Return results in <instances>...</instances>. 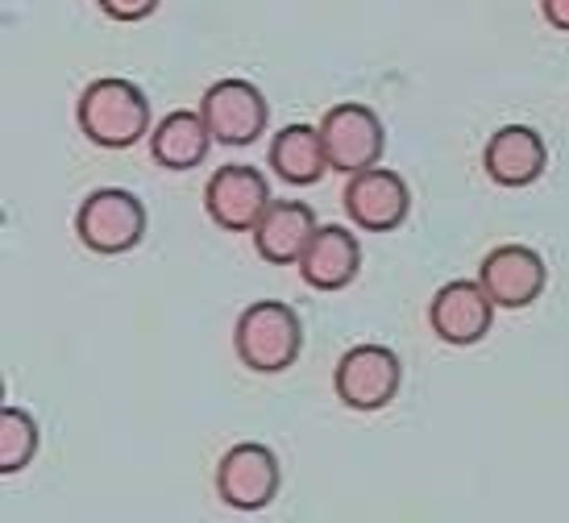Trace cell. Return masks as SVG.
<instances>
[{"label": "cell", "mask_w": 569, "mask_h": 523, "mask_svg": "<svg viewBox=\"0 0 569 523\" xmlns=\"http://www.w3.org/2000/svg\"><path fill=\"white\" fill-rule=\"evenodd\" d=\"M100 9H104L112 21H138V17L159 13V0H142V4H117V0H104Z\"/></svg>", "instance_id": "ac0fdd59"}, {"label": "cell", "mask_w": 569, "mask_h": 523, "mask_svg": "<svg viewBox=\"0 0 569 523\" xmlns=\"http://www.w3.org/2000/svg\"><path fill=\"white\" fill-rule=\"evenodd\" d=\"M549 283V266L528 245H499L482 262V291L495 308H528Z\"/></svg>", "instance_id": "30bf717a"}, {"label": "cell", "mask_w": 569, "mask_h": 523, "mask_svg": "<svg viewBox=\"0 0 569 523\" xmlns=\"http://www.w3.org/2000/svg\"><path fill=\"white\" fill-rule=\"evenodd\" d=\"M270 167L274 174L291 183V188H312L325 179L329 159H325V142H320V129L312 125H287L274 133L270 142Z\"/></svg>", "instance_id": "2e32d148"}, {"label": "cell", "mask_w": 569, "mask_h": 523, "mask_svg": "<svg viewBox=\"0 0 569 523\" xmlns=\"http://www.w3.org/2000/svg\"><path fill=\"white\" fill-rule=\"evenodd\" d=\"M76 121H80L83 138L100 150H129L142 142L150 129V100L129 80H96L83 88Z\"/></svg>", "instance_id": "6da1fadb"}, {"label": "cell", "mask_w": 569, "mask_h": 523, "mask_svg": "<svg viewBox=\"0 0 569 523\" xmlns=\"http://www.w3.org/2000/svg\"><path fill=\"white\" fill-rule=\"evenodd\" d=\"M545 13L553 17L557 26H566V4H545Z\"/></svg>", "instance_id": "d6986e66"}, {"label": "cell", "mask_w": 569, "mask_h": 523, "mask_svg": "<svg viewBox=\"0 0 569 523\" xmlns=\"http://www.w3.org/2000/svg\"><path fill=\"white\" fill-rule=\"evenodd\" d=\"M233 349L253 374H283L300 362L303 349V320L291 303L258 300L238 316Z\"/></svg>", "instance_id": "7a4b0ae2"}, {"label": "cell", "mask_w": 569, "mask_h": 523, "mask_svg": "<svg viewBox=\"0 0 569 523\" xmlns=\"http://www.w3.org/2000/svg\"><path fill=\"white\" fill-rule=\"evenodd\" d=\"M38 453V424L30 412L21 408H4L0 412V474H17L26 470Z\"/></svg>", "instance_id": "e0dca14e"}, {"label": "cell", "mask_w": 569, "mask_h": 523, "mask_svg": "<svg viewBox=\"0 0 569 523\" xmlns=\"http://www.w3.org/2000/svg\"><path fill=\"white\" fill-rule=\"evenodd\" d=\"M320 142H325V159L332 171L362 174L375 171V162H382L387 129H382L379 112L366 104H337L320 121Z\"/></svg>", "instance_id": "5b68a950"}, {"label": "cell", "mask_w": 569, "mask_h": 523, "mask_svg": "<svg viewBox=\"0 0 569 523\" xmlns=\"http://www.w3.org/2000/svg\"><path fill=\"white\" fill-rule=\"evenodd\" d=\"M279 486H283V470L267 444H233L217 465V494L238 511H262L267 503H274Z\"/></svg>", "instance_id": "52a82bcc"}, {"label": "cell", "mask_w": 569, "mask_h": 523, "mask_svg": "<svg viewBox=\"0 0 569 523\" xmlns=\"http://www.w3.org/2000/svg\"><path fill=\"white\" fill-rule=\"evenodd\" d=\"M76 233L100 258L129 254L146 238V204L126 188H100L76 212Z\"/></svg>", "instance_id": "3957f363"}, {"label": "cell", "mask_w": 569, "mask_h": 523, "mask_svg": "<svg viewBox=\"0 0 569 523\" xmlns=\"http://www.w3.org/2000/svg\"><path fill=\"white\" fill-rule=\"evenodd\" d=\"M208 145H212V133H208L204 117L179 109V112H167L159 125H154L150 159L159 162V167H167V171H196L208 159Z\"/></svg>", "instance_id": "9a60e30c"}, {"label": "cell", "mask_w": 569, "mask_h": 523, "mask_svg": "<svg viewBox=\"0 0 569 523\" xmlns=\"http://www.w3.org/2000/svg\"><path fill=\"white\" fill-rule=\"evenodd\" d=\"M204 208L212 224H221L229 233H253V224L262 221V212L270 208V188L267 174L253 167H221L208 179L204 188Z\"/></svg>", "instance_id": "ba28073f"}, {"label": "cell", "mask_w": 569, "mask_h": 523, "mask_svg": "<svg viewBox=\"0 0 569 523\" xmlns=\"http://www.w3.org/2000/svg\"><path fill=\"white\" fill-rule=\"evenodd\" d=\"M362 270V245L341 224H320L300 254V274L312 291H346Z\"/></svg>", "instance_id": "5bb4252c"}, {"label": "cell", "mask_w": 569, "mask_h": 523, "mask_svg": "<svg viewBox=\"0 0 569 523\" xmlns=\"http://www.w3.org/2000/svg\"><path fill=\"white\" fill-rule=\"evenodd\" d=\"M200 117H204L212 142L253 145L262 133H267L270 104H267V95L258 92L250 80H221L204 92Z\"/></svg>", "instance_id": "8992f818"}, {"label": "cell", "mask_w": 569, "mask_h": 523, "mask_svg": "<svg viewBox=\"0 0 569 523\" xmlns=\"http://www.w3.org/2000/svg\"><path fill=\"white\" fill-rule=\"evenodd\" d=\"M317 238V212L303 200H274L262 212V221L253 224V250L270 266H287L300 262L308 241Z\"/></svg>", "instance_id": "4fadbf2b"}, {"label": "cell", "mask_w": 569, "mask_h": 523, "mask_svg": "<svg viewBox=\"0 0 569 523\" xmlns=\"http://www.w3.org/2000/svg\"><path fill=\"white\" fill-rule=\"evenodd\" d=\"M349 221L370 233H396L411 212V191L396 171H362L349 174L346 191H341Z\"/></svg>", "instance_id": "9c48e42d"}, {"label": "cell", "mask_w": 569, "mask_h": 523, "mask_svg": "<svg viewBox=\"0 0 569 523\" xmlns=\"http://www.w3.org/2000/svg\"><path fill=\"white\" fill-rule=\"evenodd\" d=\"M490 320H495V303L470 279L445 283L428 303V324L445 345H478L490 333Z\"/></svg>", "instance_id": "8fae6325"}, {"label": "cell", "mask_w": 569, "mask_h": 523, "mask_svg": "<svg viewBox=\"0 0 569 523\" xmlns=\"http://www.w3.org/2000/svg\"><path fill=\"white\" fill-rule=\"evenodd\" d=\"M403 362L387 345H353L332 370V391L353 412H382L399 395Z\"/></svg>", "instance_id": "277c9868"}, {"label": "cell", "mask_w": 569, "mask_h": 523, "mask_svg": "<svg viewBox=\"0 0 569 523\" xmlns=\"http://www.w3.org/2000/svg\"><path fill=\"white\" fill-rule=\"evenodd\" d=\"M482 167H487L490 183H499V188H528L549 167V145L537 129L503 125L490 133L487 150H482Z\"/></svg>", "instance_id": "7c38bea8"}]
</instances>
